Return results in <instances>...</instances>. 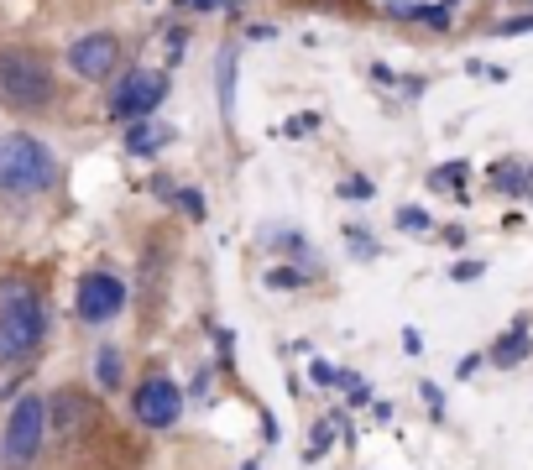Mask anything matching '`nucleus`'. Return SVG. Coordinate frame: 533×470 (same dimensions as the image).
I'll return each mask as SVG.
<instances>
[{
	"instance_id": "1",
	"label": "nucleus",
	"mask_w": 533,
	"mask_h": 470,
	"mask_svg": "<svg viewBox=\"0 0 533 470\" xmlns=\"http://www.w3.org/2000/svg\"><path fill=\"white\" fill-rule=\"evenodd\" d=\"M58 183V157L32 131L0 136V194H42Z\"/></svg>"
},
{
	"instance_id": "2",
	"label": "nucleus",
	"mask_w": 533,
	"mask_h": 470,
	"mask_svg": "<svg viewBox=\"0 0 533 470\" xmlns=\"http://www.w3.org/2000/svg\"><path fill=\"white\" fill-rule=\"evenodd\" d=\"M48 335V309H42V298L32 293V282H6V293H0V356L6 361H21L32 356Z\"/></svg>"
},
{
	"instance_id": "3",
	"label": "nucleus",
	"mask_w": 533,
	"mask_h": 470,
	"mask_svg": "<svg viewBox=\"0 0 533 470\" xmlns=\"http://www.w3.org/2000/svg\"><path fill=\"white\" fill-rule=\"evenodd\" d=\"M0 100L16 110H37L53 100V68L32 47H6L0 53Z\"/></svg>"
},
{
	"instance_id": "4",
	"label": "nucleus",
	"mask_w": 533,
	"mask_h": 470,
	"mask_svg": "<svg viewBox=\"0 0 533 470\" xmlns=\"http://www.w3.org/2000/svg\"><path fill=\"white\" fill-rule=\"evenodd\" d=\"M48 403H42L37 392L16 397V408L6 418V439H0V455H6L11 470H27L37 455H42V434H48Z\"/></svg>"
},
{
	"instance_id": "5",
	"label": "nucleus",
	"mask_w": 533,
	"mask_h": 470,
	"mask_svg": "<svg viewBox=\"0 0 533 470\" xmlns=\"http://www.w3.org/2000/svg\"><path fill=\"white\" fill-rule=\"evenodd\" d=\"M131 408L147 429H173V423L183 418V392H178V382H168V376H147V382L136 387Z\"/></svg>"
},
{
	"instance_id": "6",
	"label": "nucleus",
	"mask_w": 533,
	"mask_h": 470,
	"mask_svg": "<svg viewBox=\"0 0 533 470\" xmlns=\"http://www.w3.org/2000/svg\"><path fill=\"white\" fill-rule=\"evenodd\" d=\"M162 100H168V74H152V68L126 74L121 94H115V121H142V115H152Z\"/></svg>"
},
{
	"instance_id": "7",
	"label": "nucleus",
	"mask_w": 533,
	"mask_h": 470,
	"mask_svg": "<svg viewBox=\"0 0 533 470\" xmlns=\"http://www.w3.org/2000/svg\"><path fill=\"white\" fill-rule=\"evenodd\" d=\"M115 63H121V42L115 32H84L74 47H68V68L79 79H110Z\"/></svg>"
},
{
	"instance_id": "8",
	"label": "nucleus",
	"mask_w": 533,
	"mask_h": 470,
	"mask_svg": "<svg viewBox=\"0 0 533 470\" xmlns=\"http://www.w3.org/2000/svg\"><path fill=\"white\" fill-rule=\"evenodd\" d=\"M126 309V282L110 277V272H89L79 282V319L84 324H105Z\"/></svg>"
},
{
	"instance_id": "9",
	"label": "nucleus",
	"mask_w": 533,
	"mask_h": 470,
	"mask_svg": "<svg viewBox=\"0 0 533 470\" xmlns=\"http://www.w3.org/2000/svg\"><path fill=\"white\" fill-rule=\"evenodd\" d=\"M173 141V131L162 126V121H152V115H142V121H126V152L131 157H152V152H162Z\"/></svg>"
},
{
	"instance_id": "10",
	"label": "nucleus",
	"mask_w": 533,
	"mask_h": 470,
	"mask_svg": "<svg viewBox=\"0 0 533 470\" xmlns=\"http://www.w3.org/2000/svg\"><path fill=\"white\" fill-rule=\"evenodd\" d=\"M528 350H533V340H528V319H518V324L492 345V366H523V361H528Z\"/></svg>"
},
{
	"instance_id": "11",
	"label": "nucleus",
	"mask_w": 533,
	"mask_h": 470,
	"mask_svg": "<svg viewBox=\"0 0 533 470\" xmlns=\"http://www.w3.org/2000/svg\"><path fill=\"white\" fill-rule=\"evenodd\" d=\"M220 110L225 115L236 110V47H225V53H220Z\"/></svg>"
},
{
	"instance_id": "12",
	"label": "nucleus",
	"mask_w": 533,
	"mask_h": 470,
	"mask_svg": "<svg viewBox=\"0 0 533 470\" xmlns=\"http://www.w3.org/2000/svg\"><path fill=\"white\" fill-rule=\"evenodd\" d=\"M95 376H100V387H110V392L121 387V350H110V345H105V350H100V366H95Z\"/></svg>"
},
{
	"instance_id": "13",
	"label": "nucleus",
	"mask_w": 533,
	"mask_h": 470,
	"mask_svg": "<svg viewBox=\"0 0 533 470\" xmlns=\"http://www.w3.org/2000/svg\"><path fill=\"white\" fill-rule=\"evenodd\" d=\"M372 194H377V188L366 183V178H345V183H340V199H356V204H366Z\"/></svg>"
},
{
	"instance_id": "14",
	"label": "nucleus",
	"mask_w": 533,
	"mask_h": 470,
	"mask_svg": "<svg viewBox=\"0 0 533 470\" xmlns=\"http://www.w3.org/2000/svg\"><path fill=\"white\" fill-rule=\"evenodd\" d=\"M434 188H445V183H466V162H450V168H434V178H429Z\"/></svg>"
},
{
	"instance_id": "15",
	"label": "nucleus",
	"mask_w": 533,
	"mask_h": 470,
	"mask_svg": "<svg viewBox=\"0 0 533 470\" xmlns=\"http://www.w3.org/2000/svg\"><path fill=\"white\" fill-rule=\"evenodd\" d=\"M267 282H272V288H283V293H288V288H304V272H293V267H277Z\"/></svg>"
},
{
	"instance_id": "16",
	"label": "nucleus",
	"mask_w": 533,
	"mask_h": 470,
	"mask_svg": "<svg viewBox=\"0 0 533 470\" xmlns=\"http://www.w3.org/2000/svg\"><path fill=\"white\" fill-rule=\"evenodd\" d=\"M178 204H183V215H204V194H199V188H183V194H178Z\"/></svg>"
},
{
	"instance_id": "17",
	"label": "nucleus",
	"mask_w": 533,
	"mask_h": 470,
	"mask_svg": "<svg viewBox=\"0 0 533 470\" xmlns=\"http://www.w3.org/2000/svg\"><path fill=\"white\" fill-rule=\"evenodd\" d=\"M398 225L403 230H429V215L424 209H398Z\"/></svg>"
},
{
	"instance_id": "18",
	"label": "nucleus",
	"mask_w": 533,
	"mask_h": 470,
	"mask_svg": "<svg viewBox=\"0 0 533 470\" xmlns=\"http://www.w3.org/2000/svg\"><path fill=\"white\" fill-rule=\"evenodd\" d=\"M523 32H533V16H513V21L497 27V37H523Z\"/></svg>"
},
{
	"instance_id": "19",
	"label": "nucleus",
	"mask_w": 533,
	"mask_h": 470,
	"mask_svg": "<svg viewBox=\"0 0 533 470\" xmlns=\"http://www.w3.org/2000/svg\"><path fill=\"white\" fill-rule=\"evenodd\" d=\"M330 434H335L330 423H319V429H314V450H309V460H319L324 450H330Z\"/></svg>"
},
{
	"instance_id": "20",
	"label": "nucleus",
	"mask_w": 533,
	"mask_h": 470,
	"mask_svg": "<svg viewBox=\"0 0 533 470\" xmlns=\"http://www.w3.org/2000/svg\"><path fill=\"white\" fill-rule=\"evenodd\" d=\"M424 403H429V413H434V418H445V397H439V387H429V382H424Z\"/></svg>"
},
{
	"instance_id": "21",
	"label": "nucleus",
	"mask_w": 533,
	"mask_h": 470,
	"mask_svg": "<svg viewBox=\"0 0 533 470\" xmlns=\"http://www.w3.org/2000/svg\"><path fill=\"white\" fill-rule=\"evenodd\" d=\"M481 272H486L481 262H460V267H455V282H471V277H481Z\"/></svg>"
},
{
	"instance_id": "22",
	"label": "nucleus",
	"mask_w": 533,
	"mask_h": 470,
	"mask_svg": "<svg viewBox=\"0 0 533 470\" xmlns=\"http://www.w3.org/2000/svg\"><path fill=\"white\" fill-rule=\"evenodd\" d=\"M189 6H199V11H215V6H220V0H189Z\"/></svg>"
},
{
	"instance_id": "23",
	"label": "nucleus",
	"mask_w": 533,
	"mask_h": 470,
	"mask_svg": "<svg viewBox=\"0 0 533 470\" xmlns=\"http://www.w3.org/2000/svg\"><path fill=\"white\" fill-rule=\"evenodd\" d=\"M528 6H533V0H528Z\"/></svg>"
}]
</instances>
